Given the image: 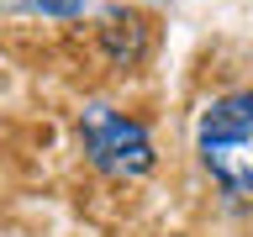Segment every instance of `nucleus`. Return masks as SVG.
<instances>
[{"instance_id": "f03ea898", "label": "nucleus", "mask_w": 253, "mask_h": 237, "mask_svg": "<svg viewBox=\"0 0 253 237\" xmlns=\"http://www.w3.org/2000/svg\"><path fill=\"white\" fill-rule=\"evenodd\" d=\"M79 142H84V158L106 179H142L153 174L158 163V148H153V132L126 116V111L106 106V100H90L79 111Z\"/></svg>"}, {"instance_id": "7ed1b4c3", "label": "nucleus", "mask_w": 253, "mask_h": 237, "mask_svg": "<svg viewBox=\"0 0 253 237\" xmlns=\"http://www.w3.org/2000/svg\"><path fill=\"white\" fill-rule=\"evenodd\" d=\"M100 47H106V58L116 63V69H137V63L148 58V47H153L148 16H142V11H126V5L106 11V21H100Z\"/></svg>"}, {"instance_id": "20e7f679", "label": "nucleus", "mask_w": 253, "mask_h": 237, "mask_svg": "<svg viewBox=\"0 0 253 237\" xmlns=\"http://www.w3.org/2000/svg\"><path fill=\"white\" fill-rule=\"evenodd\" d=\"M32 5H37L42 16H58V21H74V16L84 11L90 0H32Z\"/></svg>"}, {"instance_id": "f257e3e1", "label": "nucleus", "mask_w": 253, "mask_h": 237, "mask_svg": "<svg viewBox=\"0 0 253 237\" xmlns=\"http://www.w3.org/2000/svg\"><path fill=\"white\" fill-rule=\"evenodd\" d=\"M195 153L227 195H253V90H227L201 111Z\"/></svg>"}]
</instances>
